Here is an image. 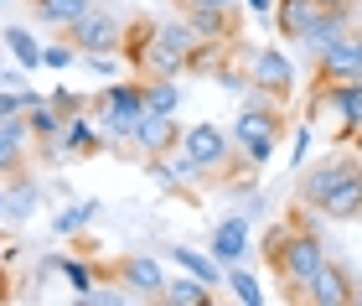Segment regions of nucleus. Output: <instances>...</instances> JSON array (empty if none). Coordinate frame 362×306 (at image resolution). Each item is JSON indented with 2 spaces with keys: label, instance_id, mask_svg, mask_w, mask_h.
<instances>
[{
  "label": "nucleus",
  "instance_id": "obj_1",
  "mask_svg": "<svg viewBox=\"0 0 362 306\" xmlns=\"http://www.w3.org/2000/svg\"><path fill=\"white\" fill-rule=\"evenodd\" d=\"M305 213H310V208L295 203L290 218H279L274 229L264 234V260L274 270V280L290 285V301H300L305 285H310V276L326 265V239L305 223Z\"/></svg>",
  "mask_w": 362,
  "mask_h": 306
},
{
  "label": "nucleus",
  "instance_id": "obj_2",
  "mask_svg": "<svg viewBox=\"0 0 362 306\" xmlns=\"http://www.w3.org/2000/svg\"><path fill=\"white\" fill-rule=\"evenodd\" d=\"M300 203L321 218L362 223V161L352 156H326L300 176Z\"/></svg>",
  "mask_w": 362,
  "mask_h": 306
},
{
  "label": "nucleus",
  "instance_id": "obj_3",
  "mask_svg": "<svg viewBox=\"0 0 362 306\" xmlns=\"http://www.w3.org/2000/svg\"><path fill=\"white\" fill-rule=\"evenodd\" d=\"M88 115L98 125V135H104V151H129L135 146V125L145 115V84L140 78H119V84H109L104 94H93L88 99Z\"/></svg>",
  "mask_w": 362,
  "mask_h": 306
},
{
  "label": "nucleus",
  "instance_id": "obj_4",
  "mask_svg": "<svg viewBox=\"0 0 362 306\" xmlns=\"http://www.w3.org/2000/svg\"><path fill=\"white\" fill-rule=\"evenodd\" d=\"M285 109H238V120H233V146L243 151V166H264V161L274 156L279 146V135H285Z\"/></svg>",
  "mask_w": 362,
  "mask_h": 306
},
{
  "label": "nucleus",
  "instance_id": "obj_5",
  "mask_svg": "<svg viewBox=\"0 0 362 306\" xmlns=\"http://www.w3.org/2000/svg\"><path fill=\"white\" fill-rule=\"evenodd\" d=\"M73 47H78V57H104V52H119L124 47V21L114 11H104V6H93V11H83L78 21L62 31Z\"/></svg>",
  "mask_w": 362,
  "mask_h": 306
},
{
  "label": "nucleus",
  "instance_id": "obj_6",
  "mask_svg": "<svg viewBox=\"0 0 362 306\" xmlns=\"http://www.w3.org/2000/svg\"><path fill=\"white\" fill-rule=\"evenodd\" d=\"M249 84L274 94L279 104H290L295 99V68H290V57L279 52V47H259V52H249Z\"/></svg>",
  "mask_w": 362,
  "mask_h": 306
},
{
  "label": "nucleus",
  "instance_id": "obj_7",
  "mask_svg": "<svg viewBox=\"0 0 362 306\" xmlns=\"http://www.w3.org/2000/svg\"><path fill=\"white\" fill-rule=\"evenodd\" d=\"M135 156L156 161V156H176L181 151V120L176 115H140L135 125V146H129Z\"/></svg>",
  "mask_w": 362,
  "mask_h": 306
},
{
  "label": "nucleus",
  "instance_id": "obj_8",
  "mask_svg": "<svg viewBox=\"0 0 362 306\" xmlns=\"http://www.w3.org/2000/svg\"><path fill=\"white\" fill-rule=\"evenodd\" d=\"M352 291H357V276L326 254V265L310 276V285H305L300 301H316V306H352Z\"/></svg>",
  "mask_w": 362,
  "mask_h": 306
},
{
  "label": "nucleus",
  "instance_id": "obj_9",
  "mask_svg": "<svg viewBox=\"0 0 362 306\" xmlns=\"http://www.w3.org/2000/svg\"><path fill=\"white\" fill-rule=\"evenodd\" d=\"M109 276L119 285H129V296H135V301H156L160 285H166V276H160V265L151 260V254H124V260H114Z\"/></svg>",
  "mask_w": 362,
  "mask_h": 306
},
{
  "label": "nucleus",
  "instance_id": "obj_10",
  "mask_svg": "<svg viewBox=\"0 0 362 306\" xmlns=\"http://www.w3.org/2000/svg\"><path fill=\"white\" fill-rule=\"evenodd\" d=\"M316 73L321 78H352L357 68H362V52H357V37H352V26L341 31V37H332L326 47H316Z\"/></svg>",
  "mask_w": 362,
  "mask_h": 306
},
{
  "label": "nucleus",
  "instance_id": "obj_11",
  "mask_svg": "<svg viewBox=\"0 0 362 306\" xmlns=\"http://www.w3.org/2000/svg\"><path fill=\"white\" fill-rule=\"evenodd\" d=\"M249 213H233V218H223L218 229H212V260H218L223 270L228 265H243V254H249Z\"/></svg>",
  "mask_w": 362,
  "mask_h": 306
},
{
  "label": "nucleus",
  "instance_id": "obj_12",
  "mask_svg": "<svg viewBox=\"0 0 362 306\" xmlns=\"http://www.w3.org/2000/svg\"><path fill=\"white\" fill-rule=\"evenodd\" d=\"M26 151H31V125H26V115H6V120H0V171L16 176V166L26 161Z\"/></svg>",
  "mask_w": 362,
  "mask_h": 306
},
{
  "label": "nucleus",
  "instance_id": "obj_13",
  "mask_svg": "<svg viewBox=\"0 0 362 306\" xmlns=\"http://www.w3.org/2000/svg\"><path fill=\"white\" fill-rule=\"evenodd\" d=\"M316 16H321L316 0H274V26H279L285 42H305V31L316 26Z\"/></svg>",
  "mask_w": 362,
  "mask_h": 306
},
{
  "label": "nucleus",
  "instance_id": "obj_14",
  "mask_svg": "<svg viewBox=\"0 0 362 306\" xmlns=\"http://www.w3.org/2000/svg\"><path fill=\"white\" fill-rule=\"evenodd\" d=\"M31 6V16H37L42 26H57V31H68L83 11H93L98 0H26Z\"/></svg>",
  "mask_w": 362,
  "mask_h": 306
},
{
  "label": "nucleus",
  "instance_id": "obj_15",
  "mask_svg": "<svg viewBox=\"0 0 362 306\" xmlns=\"http://www.w3.org/2000/svg\"><path fill=\"white\" fill-rule=\"evenodd\" d=\"M156 301H166V306H212V285L181 270L176 280H166V285H160V296H156Z\"/></svg>",
  "mask_w": 362,
  "mask_h": 306
},
{
  "label": "nucleus",
  "instance_id": "obj_16",
  "mask_svg": "<svg viewBox=\"0 0 362 306\" xmlns=\"http://www.w3.org/2000/svg\"><path fill=\"white\" fill-rule=\"evenodd\" d=\"M0 42H6V52L16 57V68H21V73H37L42 68V47H37V37H31L26 26H0Z\"/></svg>",
  "mask_w": 362,
  "mask_h": 306
},
{
  "label": "nucleus",
  "instance_id": "obj_17",
  "mask_svg": "<svg viewBox=\"0 0 362 306\" xmlns=\"http://www.w3.org/2000/svg\"><path fill=\"white\" fill-rule=\"evenodd\" d=\"M145 84V115H176L181 109V78H140Z\"/></svg>",
  "mask_w": 362,
  "mask_h": 306
},
{
  "label": "nucleus",
  "instance_id": "obj_18",
  "mask_svg": "<svg viewBox=\"0 0 362 306\" xmlns=\"http://www.w3.org/2000/svg\"><path fill=\"white\" fill-rule=\"evenodd\" d=\"M156 21H160V16H135V21H124V47H119L124 68H135V62H140V52L151 47V37H156Z\"/></svg>",
  "mask_w": 362,
  "mask_h": 306
},
{
  "label": "nucleus",
  "instance_id": "obj_19",
  "mask_svg": "<svg viewBox=\"0 0 362 306\" xmlns=\"http://www.w3.org/2000/svg\"><path fill=\"white\" fill-rule=\"evenodd\" d=\"M166 254H171L181 270H187V276L207 280V285H218V280H223V265H218V260H207V254H197V249H187V244H171Z\"/></svg>",
  "mask_w": 362,
  "mask_h": 306
},
{
  "label": "nucleus",
  "instance_id": "obj_20",
  "mask_svg": "<svg viewBox=\"0 0 362 306\" xmlns=\"http://www.w3.org/2000/svg\"><path fill=\"white\" fill-rule=\"evenodd\" d=\"M223 285H228L243 306H264V291H259V280H254L243 265H228V270H223Z\"/></svg>",
  "mask_w": 362,
  "mask_h": 306
},
{
  "label": "nucleus",
  "instance_id": "obj_21",
  "mask_svg": "<svg viewBox=\"0 0 362 306\" xmlns=\"http://www.w3.org/2000/svg\"><path fill=\"white\" fill-rule=\"evenodd\" d=\"M98 213H104V203H73V208H62V213L52 218V229H57V234H78V229L93 223Z\"/></svg>",
  "mask_w": 362,
  "mask_h": 306
},
{
  "label": "nucleus",
  "instance_id": "obj_22",
  "mask_svg": "<svg viewBox=\"0 0 362 306\" xmlns=\"http://www.w3.org/2000/svg\"><path fill=\"white\" fill-rule=\"evenodd\" d=\"M57 270H62V276H68V280L78 285V296H88V291H93V270H88L83 260H78V254H62V260H57Z\"/></svg>",
  "mask_w": 362,
  "mask_h": 306
},
{
  "label": "nucleus",
  "instance_id": "obj_23",
  "mask_svg": "<svg viewBox=\"0 0 362 306\" xmlns=\"http://www.w3.org/2000/svg\"><path fill=\"white\" fill-rule=\"evenodd\" d=\"M73 57H78V47H73L68 37H62V42H52V47H42V68H52V73H62Z\"/></svg>",
  "mask_w": 362,
  "mask_h": 306
},
{
  "label": "nucleus",
  "instance_id": "obj_24",
  "mask_svg": "<svg viewBox=\"0 0 362 306\" xmlns=\"http://www.w3.org/2000/svg\"><path fill=\"white\" fill-rule=\"evenodd\" d=\"M176 16H202V11H233L238 0H171Z\"/></svg>",
  "mask_w": 362,
  "mask_h": 306
},
{
  "label": "nucleus",
  "instance_id": "obj_25",
  "mask_svg": "<svg viewBox=\"0 0 362 306\" xmlns=\"http://www.w3.org/2000/svg\"><path fill=\"white\" fill-rule=\"evenodd\" d=\"M31 203H37V192H31V187H21V192H11V198H6V208L16 218H31Z\"/></svg>",
  "mask_w": 362,
  "mask_h": 306
},
{
  "label": "nucleus",
  "instance_id": "obj_26",
  "mask_svg": "<svg viewBox=\"0 0 362 306\" xmlns=\"http://www.w3.org/2000/svg\"><path fill=\"white\" fill-rule=\"evenodd\" d=\"M316 6L321 11H341V16H352V21L362 16V0H316Z\"/></svg>",
  "mask_w": 362,
  "mask_h": 306
},
{
  "label": "nucleus",
  "instance_id": "obj_27",
  "mask_svg": "<svg viewBox=\"0 0 362 306\" xmlns=\"http://www.w3.org/2000/svg\"><path fill=\"white\" fill-rule=\"evenodd\" d=\"M243 6H249L254 16H269V11H274V0H243Z\"/></svg>",
  "mask_w": 362,
  "mask_h": 306
},
{
  "label": "nucleus",
  "instance_id": "obj_28",
  "mask_svg": "<svg viewBox=\"0 0 362 306\" xmlns=\"http://www.w3.org/2000/svg\"><path fill=\"white\" fill-rule=\"evenodd\" d=\"M347 146H352V151H357V156H362V125H357V130H352V135H347Z\"/></svg>",
  "mask_w": 362,
  "mask_h": 306
},
{
  "label": "nucleus",
  "instance_id": "obj_29",
  "mask_svg": "<svg viewBox=\"0 0 362 306\" xmlns=\"http://www.w3.org/2000/svg\"><path fill=\"white\" fill-rule=\"evenodd\" d=\"M352 37H357V52H362V21H352Z\"/></svg>",
  "mask_w": 362,
  "mask_h": 306
},
{
  "label": "nucleus",
  "instance_id": "obj_30",
  "mask_svg": "<svg viewBox=\"0 0 362 306\" xmlns=\"http://www.w3.org/2000/svg\"><path fill=\"white\" fill-rule=\"evenodd\" d=\"M352 306H362V276H357V291H352Z\"/></svg>",
  "mask_w": 362,
  "mask_h": 306
},
{
  "label": "nucleus",
  "instance_id": "obj_31",
  "mask_svg": "<svg viewBox=\"0 0 362 306\" xmlns=\"http://www.w3.org/2000/svg\"><path fill=\"white\" fill-rule=\"evenodd\" d=\"M352 84H357V89H362V68H357V73H352Z\"/></svg>",
  "mask_w": 362,
  "mask_h": 306
},
{
  "label": "nucleus",
  "instance_id": "obj_32",
  "mask_svg": "<svg viewBox=\"0 0 362 306\" xmlns=\"http://www.w3.org/2000/svg\"><path fill=\"white\" fill-rule=\"evenodd\" d=\"M6 6H11V0H0V11H6Z\"/></svg>",
  "mask_w": 362,
  "mask_h": 306
},
{
  "label": "nucleus",
  "instance_id": "obj_33",
  "mask_svg": "<svg viewBox=\"0 0 362 306\" xmlns=\"http://www.w3.org/2000/svg\"><path fill=\"white\" fill-rule=\"evenodd\" d=\"M0 208H6V198H0Z\"/></svg>",
  "mask_w": 362,
  "mask_h": 306
}]
</instances>
